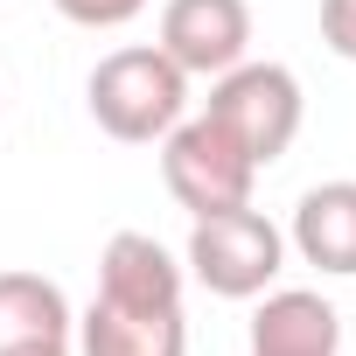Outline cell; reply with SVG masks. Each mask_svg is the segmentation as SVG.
<instances>
[{"label":"cell","mask_w":356,"mask_h":356,"mask_svg":"<svg viewBox=\"0 0 356 356\" xmlns=\"http://www.w3.org/2000/svg\"><path fill=\"white\" fill-rule=\"evenodd\" d=\"M161 49L189 77H224L231 63L252 56V0H168Z\"/></svg>","instance_id":"5"},{"label":"cell","mask_w":356,"mask_h":356,"mask_svg":"<svg viewBox=\"0 0 356 356\" xmlns=\"http://www.w3.org/2000/svg\"><path fill=\"white\" fill-rule=\"evenodd\" d=\"M56 15L77 29H126L147 15V0H56Z\"/></svg>","instance_id":"11"},{"label":"cell","mask_w":356,"mask_h":356,"mask_svg":"<svg viewBox=\"0 0 356 356\" xmlns=\"http://www.w3.org/2000/svg\"><path fill=\"white\" fill-rule=\"evenodd\" d=\"M84 105H91V119L112 140L154 147V140H168L175 126H182V112H189V70L168 63L161 42H133V49L98 56V70L84 84Z\"/></svg>","instance_id":"1"},{"label":"cell","mask_w":356,"mask_h":356,"mask_svg":"<svg viewBox=\"0 0 356 356\" xmlns=\"http://www.w3.org/2000/svg\"><path fill=\"white\" fill-rule=\"evenodd\" d=\"M182 266H189L217 300H259V293L286 273V231H280L266 210L238 203V210L196 217Z\"/></svg>","instance_id":"2"},{"label":"cell","mask_w":356,"mask_h":356,"mask_svg":"<svg viewBox=\"0 0 356 356\" xmlns=\"http://www.w3.org/2000/svg\"><path fill=\"white\" fill-rule=\"evenodd\" d=\"M217 126H231L238 133V147L259 161V168H273L286 147H293V133H300V119H307V98H300V77L286 70V63H231L224 77H210V105H203Z\"/></svg>","instance_id":"4"},{"label":"cell","mask_w":356,"mask_h":356,"mask_svg":"<svg viewBox=\"0 0 356 356\" xmlns=\"http://www.w3.org/2000/svg\"><path fill=\"white\" fill-rule=\"evenodd\" d=\"M286 245L328 273V280H356V182H314L293 203V231Z\"/></svg>","instance_id":"9"},{"label":"cell","mask_w":356,"mask_h":356,"mask_svg":"<svg viewBox=\"0 0 356 356\" xmlns=\"http://www.w3.org/2000/svg\"><path fill=\"white\" fill-rule=\"evenodd\" d=\"M77 314L56 280L42 273H0V349H29V342H70Z\"/></svg>","instance_id":"10"},{"label":"cell","mask_w":356,"mask_h":356,"mask_svg":"<svg viewBox=\"0 0 356 356\" xmlns=\"http://www.w3.org/2000/svg\"><path fill=\"white\" fill-rule=\"evenodd\" d=\"M252 356H342V314L307 286H266L252 314Z\"/></svg>","instance_id":"7"},{"label":"cell","mask_w":356,"mask_h":356,"mask_svg":"<svg viewBox=\"0 0 356 356\" xmlns=\"http://www.w3.org/2000/svg\"><path fill=\"white\" fill-rule=\"evenodd\" d=\"M182 280L189 266L147 231H119L98 252V300H119V307H182Z\"/></svg>","instance_id":"6"},{"label":"cell","mask_w":356,"mask_h":356,"mask_svg":"<svg viewBox=\"0 0 356 356\" xmlns=\"http://www.w3.org/2000/svg\"><path fill=\"white\" fill-rule=\"evenodd\" d=\"M0 356H70V342H29V349H0Z\"/></svg>","instance_id":"13"},{"label":"cell","mask_w":356,"mask_h":356,"mask_svg":"<svg viewBox=\"0 0 356 356\" xmlns=\"http://www.w3.org/2000/svg\"><path fill=\"white\" fill-rule=\"evenodd\" d=\"M77 356H189V321H182V307L91 300L77 321Z\"/></svg>","instance_id":"8"},{"label":"cell","mask_w":356,"mask_h":356,"mask_svg":"<svg viewBox=\"0 0 356 356\" xmlns=\"http://www.w3.org/2000/svg\"><path fill=\"white\" fill-rule=\"evenodd\" d=\"M161 182H168V196L182 203L189 217H217V210L252 203L259 161L238 147L231 126H217L210 112H196V119H182L161 140Z\"/></svg>","instance_id":"3"},{"label":"cell","mask_w":356,"mask_h":356,"mask_svg":"<svg viewBox=\"0 0 356 356\" xmlns=\"http://www.w3.org/2000/svg\"><path fill=\"white\" fill-rule=\"evenodd\" d=\"M321 42L342 63H356V0H321Z\"/></svg>","instance_id":"12"}]
</instances>
